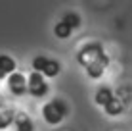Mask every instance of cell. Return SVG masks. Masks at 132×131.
<instances>
[{"label": "cell", "mask_w": 132, "mask_h": 131, "mask_svg": "<svg viewBox=\"0 0 132 131\" xmlns=\"http://www.w3.org/2000/svg\"><path fill=\"white\" fill-rule=\"evenodd\" d=\"M8 91H10L13 96H23V94L29 91V85H27V77L19 71H13V73L8 75Z\"/></svg>", "instance_id": "cell-5"}, {"label": "cell", "mask_w": 132, "mask_h": 131, "mask_svg": "<svg viewBox=\"0 0 132 131\" xmlns=\"http://www.w3.org/2000/svg\"><path fill=\"white\" fill-rule=\"evenodd\" d=\"M27 85H29V91H27V93H29L31 96H35V98L46 96L48 91H50V87L46 83V77H44L42 73H38V71H31V73H29Z\"/></svg>", "instance_id": "cell-4"}, {"label": "cell", "mask_w": 132, "mask_h": 131, "mask_svg": "<svg viewBox=\"0 0 132 131\" xmlns=\"http://www.w3.org/2000/svg\"><path fill=\"white\" fill-rule=\"evenodd\" d=\"M13 125H15L17 131H35V123H33V120H31L27 114H17Z\"/></svg>", "instance_id": "cell-8"}, {"label": "cell", "mask_w": 132, "mask_h": 131, "mask_svg": "<svg viewBox=\"0 0 132 131\" xmlns=\"http://www.w3.org/2000/svg\"><path fill=\"white\" fill-rule=\"evenodd\" d=\"M0 67L10 75V73H13V71L17 70V64H15V60H13L12 56H8V54H0Z\"/></svg>", "instance_id": "cell-11"}, {"label": "cell", "mask_w": 132, "mask_h": 131, "mask_svg": "<svg viewBox=\"0 0 132 131\" xmlns=\"http://www.w3.org/2000/svg\"><path fill=\"white\" fill-rule=\"evenodd\" d=\"M2 79H8V73L2 70V67H0V81H2Z\"/></svg>", "instance_id": "cell-13"}, {"label": "cell", "mask_w": 132, "mask_h": 131, "mask_svg": "<svg viewBox=\"0 0 132 131\" xmlns=\"http://www.w3.org/2000/svg\"><path fill=\"white\" fill-rule=\"evenodd\" d=\"M31 66H33V71H38V73H42L44 77H57L60 71H61V64L60 62L54 60V58L42 56V54L35 56L33 62H31Z\"/></svg>", "instance_id": "cell-3"}, {"label": "cell", "mask_w": 132, "mask_h": 131, "mask_svg": "<svg viewBox=\"0 0 132 131\" xmlns=\"http://www.w3.org/2000/svg\"><path fill=\"white\" fill-rule=\"evenodd\" d=\"M103 110H105L107 116H113V118H115V116H121L122 112H125V102H122V98H119V96H113L111 100L103 106Z\"/></svg>", "instance_id": "cell-6"}, {"label": "cell", "mask_w": 132, "mask_h": 131, "mask_svg": "<svg viewBox=\"0 0 132 131\" xmlns=\"http://www.w3.org/2000/svg\"><path fill=\"white\" fill-rule=\"evenodd\" d=\"M77 60L79 64L84 67L92 66V64H103L109 66V54L103 50V46L100 43H86L79 52H77Z\"/></svg>", "instance_id": "cell-1"}, {"label": "cell", "mask_w": 132, "mask_h": 131, "mask_svg": "<svg viewBox=\"0 0 132 131\" xmlns=\"http://www.w3.org/2000/svg\"><path fill=\"white\" fill-rule=\"evenodd\" d=\"M115 96V94H113V89L111 87H107V85H103V87H100L98 91H96V94H94V100H96V104L98 106H105L109 100H111V98Z\"/></svg>", "instance_id": "cell-7"}, {"label": "cell", "mask_w": 132, "mask_h": 131, "mask_svg": "<svg viewBox=\"0 0 132 131\" xmlns=\"http://www.w3.org/2000/svg\"><path fill=\"white\" fill-rule=\"evenodd\" d=\"M15 112L12 108H6V110H0V129H8L10 125L15 121Z\"/></svg>", "instance_id": "cell-9"}, {"label": "cell", "mask_w": 132, "mask_h": 131, "mask_svg": "<svg viewBox=\"0 0 132 131\" xmlns=\"http://www.w3.org/2000/svg\"><path fill=\"white\" fill-rule=\"evenodd\" d=\"M61 21H65V23L69 25L73 31H75V29H79V27H80V16H79L77 12H67V13H63Z\"/></svg>", "instance_id": "cell-12"}, {"label": "cell", "mask_w": 132, "mask_h": 131, "mask_svg": "<svg viewBox=\"0 0 132 131\" xmlns=\"http://www.w3.org/2000/svg\"><path fill=\"white\" fill-rule=\"evenodd\" d=\"M67 112H69V106L60 98H54V100H50L42 106V118L50 125H57L65 120Z\"/></svg>", "instance_id": "cell-2"}, {"label": "cell", "mask_w": 132, "mask_h": 131, "mask_svg": "<svg viewBox=\"0 0 132 131\" xmlns=\"http://www.w3.org/2000/svg\"><path fill=\"white\" fill-rule=\"evenodd\" d=\"M71 33H73V29L65 23V21H61V19L54 25V35H56L57 39H69Z\"/></svg>", "instance_id": "cell-10"}]
</instances>
